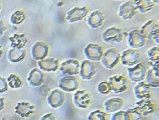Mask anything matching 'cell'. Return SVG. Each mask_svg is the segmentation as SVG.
<instances>
[{
	"label": "cell",
	"instance_id": "cell-10",
	"mask_svg": "<svg viewBox=\"0 0 159 120\" xmlns=\"http://www.w3.org/2000/svg\"><path fill=\"white\" fill-rule=\"evenodd\" d=\"M128 77L130 80L134 82H140L146 79L148 69L143 62H139L133 67L127 68Z\"/></svg>",
	"mask_w": 159,
	"mask_h": 120
},
{
	"label": "cell",
	"instance_id": "cell-13",
	"mask_svg": "<svg viewBox=\"0 0 159 120\" xmlns=\"http://www.w3.org/2000/svg\"><path fill=\"white\" fill-rule=\"evenodd\" d=\"M58 86L61 89L64 91L72 92L80 87V82L77 76L74 75L65 76L59 80Z\"/></svg>",
	"mask_w": 159,
	"mask_h": 120
},
{
	"label": "cell",
	"instance_id": "cell-11",
	"mask_svg": "<svg viewBox=\"0 0 159 120\" xmlns=\"http://www.w3.org/2000/svg\"><path fill=\"white\" fill-rule=\"evenodd\" d=\"M81 62L79 60L71 58L61 63L59 70L65 76H70L80 73Z\"/></svg>",
	"mask_w": 159,
	"mask_h": 120
},
{
	"label": "cell",
	"instance_id": "cell-34",
	"mask_svg": "<svg viewBox=\"0 0 159 120\" xmlns=\"http://www.w3.org/2000/svg\"><path fill=\"white\" fill-rule=\"evenodd\" d=\"M3 49H2V46H0V58L2 56V55H3Z\"/></svg>",
	"mask_w": 159,
	"mask_h": 120
},
{
	"label": "cell",
	"instance_id": "cell-32",
	"mask_svg": "<svg viewBox=\"0 0 159 120\" xmlns=\"http://www.w3.org/2000/svg\"><path fill=\"white\" fill-rule=\"evenodd\" d=\"M4 24L5 23L3 20L0 19V35H2L6 30V27Z\"/></svg>",
	"mask_w": 159,
	"mask_h": 120
},
{
	"label": "cell",
	"instance_id": "cell-35",
	"mask_svg": "<svg viewBox=\"0 0 159 120\" xmlns=\"http://www.w3.org/2000/svg\"><path fill=\"white\" fill-rule=\"evenodd\" d=\"M1 2H0V10H1Z\"/></svg>",
	"mask_w": 159,
	"mask_h": 120
},
{
	"label": "cell",
	"instance_id": "cell-9",
	"mask_svg": "<svg viewBox=\"0 0 159 120\" xmlns=\"http://www.w3.org/2000/svg\"><path fill=\"white\" fill-rule=\"evenodd\" d=\"M138 12L135 1L131 0L124 2L120 6L118 15L124 20H130L134 18Z\"/></svg>",
	"mask_w": 159,
	"mask_h": 120
},
{
	"label": "cell",
	"instance_id": "cell-8",
	"mask_svg": "<svg viewBox=\"0 0 159 120\" xmlns=\"http://www.w3.org/2000/svg\"><path fill=\"white\" fill-rule=\"evenodd\" d=\"M148 39L159 43V24L155 20L151 19L145 22L139 29Z\"/></svg>",
	"mask_w": 159,
	"mask_h": 120
},
{
	"label": "cell",
	"instance_id": "cell-5",
	"mask_svg": "<svg viewBox=\"0 0 159 120\" xmlns=\"http://www.w3.org/2000/svg\"><path fill=\"white\" fill-rule=\"evenodd\" d=\"M127 43L131 48L137 49L145 46L148 41V37L139 29H134L128 33Z\"/></svg>",
	"mask_w": 159,
	"mask_h": 120
},
{
	"label": "cell",
	"instance_id": "cell-12",
	"mask_svg": "<svg viewBox=\"0 0 159 120\" xmlns=\"http://www.w3.org/2000/svg\"><path fill=\"white\" fill-rule=\"evenodd\" d=\"M98 66L94 61L85 60L81 62L80 74L81 78L84 80H91L96 74Z\"/></svg>",
	"mask_w": 159,
	"mask_h": 120
},
{
	"label": "cell",
	"instance_id": "cell-18",
	"mask_svg": "<svg viewBox=\"0 0 159 120\" xmlns=\"http://www.w3.org/2000/svg\"><path fill=\"white\" fill-rule=\"evenodd\" d=\"M39 67L46 71H55L60 68V60L55 57L49 58L38 62Z\"/></svg>",
	"mask_w": 159,
	"mask_h": 120
},
{
	"label": "cell",
	"instance_id": "cell-30",
	"mask_svg": "<svg viewBox=\"0 0 159 120\" xmlns=\"http://www.w3.org/2000/svg\"><path fill=\"white\" fill-rule=\"evenodd\" d=\"M8 89V85L6 79L0 77V93H3Z\"/></svg>",
	"mask_w": 159,
	"mask_h": 120
},
{
	"label": "cell",
	"instance_id": "cell-33",
	"mask_svg": "<svg viewBox=\"0 0 159 120\" xmlns=\"http://www.w3.org/2000/svg\"><path fill=\"white\" fill-rule=\"evenodd\" d=\"M4 98L0 97V111H1L4 107Z\"/></svg>",
	"mask_w": 159,
	"mask_h": 120
},
{
	"label": "cell",
	"instance_id": "cell-23",
	"mask_svg": "<svg viewBox=\"0 0 159 120\" xmlns=\"http://www.w3.org/2000/svg\"><path fill=\"white\" fill-rule=\"evenodd\" d=\"M10 42L12 47L16 49H21L28 42V38L25 33L15 34L10 37Z\"/></svg>",
	"mask_w": 159,
	"mask_h": 120
},
{
	"label": "cell",
	"instance_id": "cell-17",
	"mask_svg": "<svg viewBox=\"0 0 159 120\" xmlns=\"http://www.w3.org/2000/svg\"><path fill=\"white\" fill-rule=\"evenodd\" d=\"M49 50V46L46 43L43 42H37L32 48V56L36 60L43 59L47 56Z\"/></svg>",
	"mask_w": 159,
	"mask_h": 120
},
{
	"label": "cell",
	"instance_id": "cell-7",
	"mask_svg": "<svg viewBox=\"0 0 159 120\" xmlns=\"http://www.w3.org/2000/svg\"><path fill=\"white\" fill-rule=\"evenodd\" d=\"M90 9L87 5H78L69 10L66 14V19L70 23L83 20L88 15Z\"/></svg>",
	"mask_w": 159,
	"mask_h": 120
},
{
	"label": "cell",
	"instance_id": "cell-6",
	"mask_svg": "<svg viewBox=\"0 0 159 120\" xmlns=\"http://www.w3.org/2000/svg\"><path fill=\"white\" fill-rule=\"evenodd\" d=\"M121 54V62L124 66L133 67L142 60V54L136 49L127 48L123 50Z\"/></svg>",
	"mask_w": 159,
	"mask_h": 120
},
{
	"label": "cell",
	"instance_id": "cell-31",
	"mask_svg": "<svg viewBox=\"0 0 159 120\" xmlns=\"http://www.w3.org/2000/svg\"><path fill=\"white\" fill-rule=\"evenodd\" d=\"M41 120H56L53 114L52 113L45 114L42 117Z\"/></svg>",
	"mask_w": 159,
	"mask_h": 120
},
{
	"label": "cell",
	"instance_id": "cell-27",
	"mask_svg": "<svg viewBox=\"0 0 159 120\" xmlns=\"http://www.w3.org/2000/svg\"><path fill=\"white\" fill-rule=\"evenodd\" d=\"M26 18V14L24 10L18 9L14 13L11 18V21L14 24L21 23Z\"/></svg>",
	"mask_w": 159,
	"mask_h": 120
},
{
	"label": "cell",
	"instance_id": "cell-24",
	"mask_svg": "<svg viewBox=\"0 0 159 120\" xmlns=\"http://www.w3.org/2000/svg\"><path fill=\"white\" fill-rule=\"evenodd\" d=\"M156 1L153 0H138L135 1L139 12L146 13L151 11L156 5Z\"/></svg>",
	"mask_w": 159,
	"mask_h": 120
},
{
	"label": "cell",
	"instance_id": "cell-19",
	"mask_svg": "<svg viewBox=\"0 0 159 120\" xmlns=\"http://www.w3.org/2000/svg\"><path fill=\"white\" fill-rule=\"evenodd\" d=\"M66 99L65 94L59 89H55L48 97V102L53 108H57L63 105Z\"/></svg>",
	"mask_w": 159,
	"mask_h": 120
},
{
	"label": "cell",
	"instance_id": "cell-26",
	"mask_svg": "<svg viewBox=\"0 0 159 120\" xmlns=\"http://www.w3.org/2000/svg\"><path fill=\"white\" fill-rule=\"evenodd\" d=\"M25 54V49L13 48L9 51L8 58L12 62H18L24 58Z\"/></svg>",
	"mask_w": 159,
	"mask_h": 120
},
{
	"label": "cell",
	"instance_id": "cell-22",
	"mask_svg": "<svg viewBox=\"0 0 159 120\" xmlns=\"http://www.w3.org/2000/svg\"><path fill=\"white\" fill-rule=\"evenodd\" d=\"M44 75V73L40 70L35 68L30 73L28 81L32 86H39L43 82Z\"/></svg>",
	"mask_w": 159,
	"mask_h": 120
},
{
	"label": "cell",
	"instance_id": "cell-29",
	"mask_svg": "<svg viewBox=\"0 0 159 120\" xmlns=\"http://www.w3.org/2000/svg\"><path fill=\"white\" fill-rule=\"evenodd\" d=\"M97 90L100 94H107L111 90L110 84L108 81H105L98 84Z\"/></svg>",
	"mask_w": 159,
	"mask_h": 120
},
{
	"label": "cell",
	"instance_id": "cell-1",
	"mask_svg": "<svg viewBox=\"0 0 159 120\" xmlns=\"http://www.w3.org/2000/svg\"><path fill=\"white\" fill-rule=\"evenodd\" d=\"M128 35V32L122 27L119 26H111L106 29L102 33L103 41L108 43H118Z\"/></svg>",
	"mask_w": 159,
	"mask_h": 120
},
{
	"label": "cell",
	"instance_id": "cell-25",
	"mask_svg": "<svg viewBox=\"0 0 159 120\" xmlns=\"http://www.w3.org/2000/svg\"><path fill=\"white\" fill-rule=\"evenodd\" d=\"M147 56L151 66L159 65V46H154L149 49L147 52Z\"/></svg>",
	"mask_w": 159,
	"mask_h": 120
},
{
	"label": "cell",
	"instance_id": "cell-16",
	"mask_svg": "<svg viewBox=\"0 0 159 120\" xmlns=\"http://www.w3.org/2000/svg\"><path fill=\"white\" fill-rule=\"evenodd\" d=\"M134 93L139 99H148L150 97L152 92V87L146 81L139 82L135 86Z\"/></svg>",
	"mask_w": 159,
	"mask_h": 120
},
{
	"label": "cell",
	"instance_id": "cell-20",
	"mask_svg": "<svg viewBox=\"0 0 159 120\" xmlns=\"http://www.w3.org/2000/svg\"><path fill=\"white\" fill-rule=\"evenodd\" d=\"M15 110V112L21 117H29L35 112V107L30 102H19Z\"/></svg>",
	"mask_w": 159,
	"mask_h": 120
},
{
	"label": "cell",
	"instance_id": "cell-28",
	"mask_svg": "<svg viewBox=\"0 0 159 120\" xmlns=\"http://www.w3.org/2000/svg\"><path fill=\"white\" fill-rule=\"evenodd\" d=\"M9 85L12 88H18L21 86L22 81L17 74L12 73L8 77Z\"/></svg>",
	"mask_w": 159,
	"mask_h": 120
},
{
	"label": "cell",
	"instance_id": "cell-2",
	"mask_svg": "<svg viewBox=\"0 0 159 120\" xmlns=\"http://www.w3.org/2000/svg\"><path fill=\"white\" fill-rule=\"evenodd\" d=\"M121 52L119 49L111 47L105 50L101 61L106 69H112L116 68L121 62Z\"/></svg>",
	"mask_w": 159,
	"mask_h": 120
},
{
	"label": "cell",
	"instance_id": "cell-4",
	"mask_svg": "<svg viewBox=\"0 0 159 120\" xmlns=\"http://www.w3.org/2000/svg\"><path fill=\"white\" fill-rule=\"evenodd\" d=\"M104 46L98 43L90 42L84 49V53L87 60L91 61H101L105 53Z\"/></svg>",
	"mask_w": 159,
	"mask_h": 120
},
{
	"label": "cell",
	"instance_id": "cell-21",
	"mask_svg": "<svg viewBox=\"0 0 159 120\" xmlns=\"http://www.w3.org/2000/svg\"><path fill=\"white\" fill-rule=\"evenodd\" d=\"M148 69L146 76V82L152 87H158L159 86V65L151 66Z\"/></svg>",
	"mask_w": 159,
	"mask_h": 120
},
{
	"label": "cell",
	"instance_id": "cell-14",
	"mask_svg": "<svg viewBox=\"0 0 159 120\" xmlns=\"http://www.w3.org/2000/svg\"><path fill=\"white\" fill-rule=\"evenodd\" d=\"M106 18L104 11L101 10H94L88 16L87 23L92 29H98L105 24Z\"/></svg>",
	"mask_w": 159,
	"mask_h": 120
},
{
	"label": "cell",
	"instance_id": "cell-3",
	"mask_svg": "<svg viewBox=\"0 0 159 120\" xmlns=\"http://www.w3.org/2000/svg\"><path fill=\"white\" fill-rule=\"evenodd\" d=\"M108 82L111 89L116 93H123L130 87V80L125 74H117L109 77Z\"/></svg>",
	"mask_w": 159,
	"mask_h": 120
},
{
	"label": "cell",
	"instance_id": "cell-15",
	"mask_svg": "<svg viewBox=\"0 0 159 120\" xmlns=\"http://www.w3.org/2000/svg\"><path fill=\"white\" fill-rule=\"evenodd\" d=\"M74 101L80 107H87L92 103V95L85 89L78 90L74 94Z\"/></svg>",
	"mask_w": 159,
	"mask_h": 120
}]
</instances>
